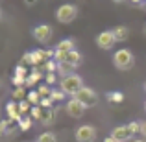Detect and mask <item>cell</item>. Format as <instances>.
Listing matches in <instances>:
<instances>
[{
  "mask_svg": "<svg viewBox=\"0 0 146 142\" xmlns=\"http://www.w3.org/2000/svg\"><path fill=\"white\" fill-rule=\"evenodd\" d=\"M111 137H113L115 140H118V142H128L129 139H133V135L129 133V129H128V125H118V127H115L113 131H111Z\"/></svg>",
  "mask_w": 146,
  "mask_h": 142,
  "instance_id": "cell-9",
  "label": "cell"
},
{
  "mask_svg": "<svg viewBox=\"0 0 146 142\" xmlns=\"http://www.w3.org/2000/svg\"><path fill=\"white\" fill-rule=\"evenodd\" d=\"M128 129L131 135H137V133H141V122H129L128 124Z\"/></svg>",
  "mask_w": 146,
  "mask_h": 142,
  "instance_id": "cell-25",
  "label": "cell"
},
{
  "mask_svg": "<svg viewBox=\"0 0 146 142\" xmlns=\"http://www.w3.org/2000/svg\"><path fill=\"white\" fill-rule=\"evenodd\" d=\"M11 83H13L15 87H24L26 85V78H22V76H13Z\"/></svg>",
  "mask_w": 146,
  "mask_h": 142,
  "instance_id": "cell-26",
  "label": "cell"
},
{
  "mask_svg": "<svg viewBox=\"0 0 146 142\" xmlns=\"http://www.w3.org/2000/svg\"><path fill=\"white\" fill-rule=\"evenodd\" d=\"M35 142H57V137L54 135L52 131H46V133H43V135H39V139Z\"/></svg>",
  "mask_w": 146,
  "mask_h": 142,
  "instance_id": "cell-18",
  "label": "cell"
},
{
  "mask_svg": "<svg viewBox=\"0 0 146 142\" xmlns=\"http://www.w3.org/2000/svg\"><path fill=\"white\" fill-rule=\"evenodd\" d=\"M24 2H26V6H33V4H35L37 0H24Z\"/></svg>",
  "mask_w": 146,
  "mask_h": 142,
  "instance_id": "cell-34",
  "label": "cell"
},
{
  "mask_svg": "<svg viewBox=\"0 0 146 142\" xmlns=\"http://www.w3.org/2000/svg\"><path fill=\"white\" fill-rule=\"evenodd\" d=\"M104 142H118V140H115V139H113V137H111V135H109V137H106V139H104Z\"/></svg>",
  "mask_w": 146,
  "mask_h": 142,
  "instance_id": "cell-33",
  "label": "cell"
},
{
  "mask_svg": "<svg viewBox=\"0 0 146 142\" xmlns=\"http://www.w3.org/2000/svg\"><path fill=\"white\" fill-rule=\"evenodd\" d=\"M44 70H46V72H57V61L50 59L48 63L44 65Z\"/></svg>",
  "mask_w": 146,
  "mask_h": 142,
  "instance_id": "cell-27",
  "label": "cell"
},
{
  "mask_svg": "<svg viewBox=\"0 0 146 142\" xmlns=\"http://www.w3.org/2000/svg\"><path fill=\"white\" fill-rule=\"evenodd\" d=\"M54 118H56V111H54V109H43V107H41L39 116H37V120H39L41 124L50 125L54 122Z\"/></svg>",
  "mask_w": 146,
  "mask_h": 142,
  "instance_id": "cell-10",
  "label": "cell"
},
{
  "mask_svg": "<svg viewBox=\"0 0 146 142\" xmlns=\"http://www.w3.org/2000/svg\"><path fill=\"white\" fill-rule=\"evenodd\" d=\"M46 85H54V83L57 81V76H56V72H46Z\"/></svg>",
  "mask_w": 146,
  "mask_h": 142,
  "instance_id": "cell-28",
  "label": "cell"
},
{
  "mask_svg": "<svg viewBox=\"0 0 146 142\" xmlns=\"http://www.w3.org/2000/svg\"><path fill=\"white\" fill-rule=\"evenodd\" d=\"M37 90H39L41 98H50V94H52V89H50V85H41Z\"/></svg>",
  "mask_w": 146,
  "mask_h": 142,
  "instance_id": "cell-24",
  "label": "cell"
},
{
  "mask_svg": "<svg viewBox=\"0 0 146 142\" xmlns=\"http://www.w3.org/2000/svg\"><path fill=\"white\" fill-rule=\"evenodd\" d=\"M65 96H67V94H65L61 89H54V90H52V94H50V98H52L54 102H63Z\"/></svg>",
  "mask_w": 146,
  "mask_h": 142,
  "instance_id": "cell-22",
  "label": "cell"
},
{
  "mask_svg": "<svg viewBox=\"0 0 146 142\" xmlns=\"http://www.w3.org/2000/svg\"><path fill=\"white\" fill-rule=\"evenodd\" d=\"M33 37H35V41H39V43H48L50 39H52V28H50L48 24H39L33 28Z\"/></svg>",
  "mask_w": 146,
  "mask_h": 142,
  "instance_id": "cell-8",
  "label": "cell"
},
{
  "mask_svg": "<svg viewBox=\"0 0 146 142\" xmlns=\"http://www.w3.org/2000/svg\"><path fill=\"white\" fill-rule=\"evenodd\" d=\"M113 65L120 70H129L133 67V53L131 50L128 48H122V50H117L113 53Z\"/></svg>",
  "mask_w": 146,
  "mask_h": 142,
  "instance_id": "cell-2",
  "label": "cell"
},
{
  "mask_svg": "<svg viewBox=\"0 0 146 142\" xmlns=\"http://www.w3.org/2000/svg\"><path fill=\"white\" fill-rule=\"evenodd\" d=\"M115 43H117V39L113 35V30H106V32H100L96 35V46L102 50H111L115 46Z\"/></svg>",
  "mask_w": 146,
  "mask_h": 142,
  "instance_id": "cell-7",
  "label": "cell"
},
{
  "mask_svg": "<svg viewBox=\"0 0 146 142\" xmlns=\"http://www.w3.org/2000/svg\"><path fill=\"white\" fill-rule=\"evenodd\" d=\"M131 142H146V140H143V139H135V140H131Z\"/></svg>",
  "mask_w": 146,
  "mask_h": 142,
  "instance_id": "cell-36",
  "label": "cell"
},
{
  "mask_svg": "<svg viewBox=\"0 0 146 142\" xmlns=\"http://www.w3.org/2000/svg\"><path fill=\"white\" fill-rule=\"evenodd\" d=\"M144 33H146V28H144Z\"/></svg>",
  "mask_w": 146,
  "mask_h": 142,
  "instance_id": "cell-41",
  "label": "cell"
},
{
  "mask_svg": "<svg viewBox=\"0 0 146 142\" xmlns=\"http://www.w3.org/2000/svg\"><path fill=\"white\" fill-rule=\"evenodd\" d=\"M72 67H68L67 63H57V74H61V78H65V76L72 74Z\"/></svg>",
  "mask_w": 146,
  "mask_h": 142,
  "instance_id": "cell-20",
  "label": "cell"
},
{
  "mask_svg": "<svg viewBox=\"0 0 146 142\" xmlns=\"http://www.w3.org/2000/svg\"><path fill=\"white\" fill-rule=\"evenodd\" d=\"M85 109L87 107L83 105L82 102H78L76 98H70L67 103H65V111H67V114L70 118H82L83 114H85Z\"/></svg>",
  "mask_w": 146,
  "mask_h": 142,
  "instance_id": "cell-6",
  "label": "cell"
},
{
  "mask_svg": "<svg viewBox=\"0 0 146 142\" xmlns=\"http://www.w3.org/2000/svg\"><path fill=\"white\" fill-rule=\"evenodd\" d=\"M19 127L22 129V131H28L30 127H32V118L30 116H26V118H22L21 122H19Z\"/></svg>",
  "mask_w": 146,
  "mask_h": 142,
  "instance_id": "cell-23",
  "label": "cell"
},
{
  "mask_svg": "<svg viewBox=\"0 0 146 142\" xmlns=\"http://www.w3.org/2000/svg\"><path fill=\"white\" fill-rule=\"evenodd\" d=\"M113 2H124V0H113Z\"/></svg>",
  "mask_w": 146,
  "mask_h": 142,
  "instance_id": "cell-37",
  "label": "cell"
},
{
  "mask_svg": "<svg viewBox=\"0 0 146 142\" xmlns=\"http://www.w3.org/2000/svg\"><path fill=\"white\" fill-rule=\"evenodd\" d=\"M74 98L78 100V102H82L85 107H93V105L98 103V94H96V90L91 89V87H83Z\"/></svg>",
  "mask_w": 146,
  "mask_h": 142,
  "instance_id": "cell-4",
  "label": "cell"
},
{
  "mask_svg": "<svg viewBox=\"0 0 146 142\" xmlns=\"http://www.w3.org/2000/svg\"><path fill=\"white\" fill-rule=\"evenodd\" d=\"M4 133H7V120H2V122H0V137H2Z\"/></svg>",
  "mask_w": 146,
  "mask_h": 142,
  "instance_id": "cell-31",
  "label": "cell"
},
{
  "mask_svg": "<svg viewBox=\"0 0 146 142\" xmlns=\"http://www.w3.org/2000/svg\"><path fill=\"white\" fill-rule=\"evenodd\" d=\"M144 109H146V103H144Z\"/></svg>",
  "mask_w": 146,
  "mask_h": 142,
  "instance_id": "cell-40",
  "label": "cell"
},
{
  "mask_svg": "<svg viewBox=\"0 0 146 142\" xmlns=\"http://www.w3.org/2000/svg\"><path fill=\"white\" fill-rule=\"evenodd\" d=\"M113 35H115L117 41H128L129 28H126V26H117V28H113Z\"/></svg>",
  "mask_w": 146,
  "mask_h": 142,
  "instance_id": "cell-13",
  "label": "cell"
},
{
  "mask_svg": "<svg viewBox=\"0 0 146 142\" xmlns=\"http://www.w3.org/2000/svg\"><path fill=\"white\" fill-rule=\"evenodd\" d=\"M141 135H143L144 139H146V120L141 122Z\"/></svg>",
  "mask_w": 146,
  "mask_h": 142,
  "instance_id": "cell-32",
  "label": "cell"
},
{
  "mask_svg": "<svg viewBox=\"0 0 146 142\" xmlns=\"http://www.w3.org/2000/svg\"><path fill=\"white\" fill-rule=\"evenodd\" d=\"M107 100H109L111 103H122L124 102V94L118 92V90H113V92L107 94Z\"/></svg>",
  "mask_w": 146,
  "mask_h": 142,
  "instance_id": "cell-17",
  "label": "cell"
},
{
  "mask_svg": "<svg viewBox=\"0 0 146 142\" xmlns=\"http://www.w3.org/2000/svg\"><path fill=\"white\" fill-rule=\"evenodd\" d=\"M21 67H28V65H33V52H26L24 55L21 57Z\"/></svg>",
  "mask_w": 146,
  "mask_h": 142,
  "instance_id": "cell-21",
  "label": "cell"
},
{
  "mask_svg": "<svg viewBox=\"0 0 146 142\" xmlns=\"http://www.w3.org/2000/svg\"><path fill=\"white\" fill-rule=\"evenodd\" d=\"M13 98H15V100H19V102H22V100L28 98V92L24 90V87H15V90H13Z\"/></svg>",
  "mask_w": 146,
  "mask_h": 142,
  "instance_id": "cell-19",
  "label": "cell"
},
{
  "mask_svg": "<svg viewBox=\"0 0 146 142\" xmlns=\"http://www.w3.org/2000/svg\"><path fill=\"white\" fill-rule=\"evenodd\" d=\"M26 100H28V102L32 103V105H39L43 98H41L39 90H30V92H28V98H26Z\"/></svg>",
  "mask_w": 146,
  "mask_h": 142,
  "instance_id": "cell-16",
  "label": "cell"
},
{
  "mask_svg": "<svg viewBox=\"0 0 146 142\" xmlns=\"http://www.w3.org/2000/svg\"><path fill=\"white\" fill-rule=\"evenodd\" d=\"M144 90H146V83H144Z\"/></svg>",
  "mask_w": 146,
  "mask_h": 142,
  "instance_id": "cell-39",
  "label": "cell"
},
{
  "mask_svg": "<svg viewBox=\"0 0 146 142\" xmlns=\"http://www.w3.org/2000/svg\"><path fill=\"white\" fill-rule=\"evenodd\" d=\"M76 140L78 142H94L96 140V129L89 124H83L76 129Z\"/></svg>",
  "mask_w": 146,
  "mask_h": 142,
  "instance_id": "cell-5",
  "label": "cell"
},
{
  "mask_svg": "<svg viewBox=\"0 0 146 142\" xmlns=\"http://www.w3.org/2000/svg\"><path fill=\"white\" fill-rule=\"evenodd\" d=\"M83 87H85L83 85V78L78 76V74H74V72L65 76V78H61V90H63L65 94H70L72 98H74Z\"/></svg>",
  "mask_w": 146,
  "mask_h": 142,
  "instance_id": "cell-1",
  "label": "cell"
},
{
  "mask_svg": "<svg viewBox=\"0 0 146 142\" xmlns=\"http://www.w3.org/2000/svg\"><path fill=\"white\" fill-rule=\"evenodd\" d=\"M65 63H67L68 67H72V68L80 67V63H82V53H80L78 50H72L70 53H67V57H65Z\"/></svg>",
  "mask_w": 146,
  "mask_h": 142,
  "instance_id": "cell-11",
  "label": "cell"
},
{
  "mask_svg": "<svg viewBox=\"0 0 146 142\" xmlns=\"http://www.w3.org/2000/svg\"><path fill=\"white\" fill-rule=\"evenodd\" d=\"M131 2L137 6V4H146V0H131Z\"/></svg>",
  "mask_w": 146,
  "mask_h": 142,
  "instance_id": "cell-35",
  "label": "cell"
},
{
  "mask_svg": "<svg viewBox=\"0 0 146 142\" xmlns=\"http://www.w3.org/2000/svg\"><path fill=\"white\" fill-rule=\"evenodd\" d=\"M43 109H52V105H54V100L52 98H43L41 100V103H39Z\"/></svg>",
  "mask_w": 146,
  "mask_h": 142,
  "instance_id": "cell-29",
  "label": "cell"
},
{
  "mask_svg": "<svg viewBox=\"0 0 146 142\" xmlns=\"http://www.w3.org/2000/svg\"><path fill=\"white\" fill-rule=\"evenodd\" d=\"M15 76H22V78H28V72H26V67H21V65H19L17 68H15Z\"/></svg>",
  "mask_w": 146,
  "mask_h": 142,
  "instance_id": "cell-30",
  "label": "cell"
},
{
  "mask_svg": "<svg viewBox=\"0 0 146 142\" xmlns=\"http://www.w3.org/2000/svg\"><path fill=\"white\" fill-rule=\"evenodd\" d=\"M17 107H19V113H21V116L28 114L30 111L33 109V107H32V103H30L28 100H22V102H19V103H17Z\"/></svg>",
  "mask_w": 146,
  "mask_h": 142,
  "instance_id": "cell-15",
  "label": "cell"
},
{
  "mask_svg": "<svg viewBox=\"0 0 146 142\" xmlns=\"http://www.w3.org/2000/svg\"><path fill=\"white\" fill-rule=\"evenodd\" d=\"M43 78V74H41L39 70H33V72H30V76L26 78V85L28 87H33L35 83H39V79Z\"/></svg>",
  "mask_w": 146,
  "mask_h": 142,
  "instance_id": "cell-14",
  "label": "cell"
},
{
  "mask_svg": "<svg viewBox=\"0 0 146 142\" xmlns=\"http://www.w3.org/2000/svg\"><path fill=\"white\" fill-rule=\"evenodd\" d=\"M144 7H146V4H144Z\"/></svg>",
  "mask_w": 146,
  "mask_h": 142,
  "instance_id": "cell-42",
  "label": "cell"
},
{
  "mask_svg": "<svg viewBox=\"0 0 146 142\" xmlns=\"http://www.w3.org/2000/svg\"><path fill=\"white\" fill-rule=\"evenodd\" d=\"M6 113H7V116H9V120H15V122H21L22 120L21 113H19V107H17V103H15V102H9L6 105Z\"/></svg>",
  "mask_w": 146,
  "mask_h": 142,
  "instance_id": "cell-12",
  "label": "cell"
},
{
  "mask_svg": "<svg viewBox=\"0 0 146 142\" xmlns=\"http://www.w3.org/2000/svg\"><path fill=\"white\" fill-rule=\"evenodd\" d=\"M76 15H78V7H76L74 4H63V6H59L57 11H56V18L61 24H70L76 18Z\"/></svg>",
  "mask_w": 146,
  "mask_h": 142,
  "instance_id": "cell-3",
  "label": "cell"
},
{
  "mask_svg": "<svg viewBox=\"0 0 146 142\" xmlns=\"http://www.w3.org/2000/svg\"><path fill=\"white\" fill-rule=\"evenodd\" d=\"M0 18H2V9H0Z\"/></svg>",
  "mask_w": 146,
  "mask_h": 142,
  "instance_id": "cell-38",
  "label": "cell"
}]
</instances>
